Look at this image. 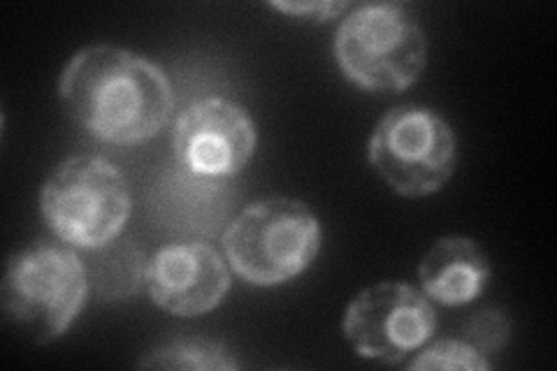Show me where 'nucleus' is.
<instances>
[{"label": "nucleus", "mask_w": 557, "mask_h": 371, "mask_svg": "<svg viewBox=\"0 0 557 371\" xmlns=\"http://www.w3.org/2000/svg\"><path fill=\"white\" fill-rule=\"evenodd\" d=\"M59 96L86 133L114 147L156 137L174 108L165 70L112 45L79 49L63 70Z\"/></svg>", "instance_id": "1"}, {"label": "nucleus", "mask_w": 557, "mask_h": 371, "mask_svg": "<svg viewBox=\"0 0 557 371\" xmlns=\"http://www.w3.org/2000/svg\"><path fill=\"white\" fill-rule=\"evenodd\" d=\"M89 290V270L77 249L38 239L8 260L0 302L28 339L47 344L77 321Z\"/></svg>", "instance_id": "2"}, {"label": "nucleus", "mask_w": 557, "mask_h": 371, "mask_svg": "<svg viewBox=\"0 0 557 371\" xmlns=\"http://www.w3.org/2000/svg\"><path fill=\"white\" fill-rule=\"evenodd\" d=\"M321 221L293 198L251 202L228 225L223 249L231 268L253 286H278L300 276L317 260Z\"/></svg>", "instance_id": "3"}, {"label": "nucleus", "mask_w": 557, "mask_h": 371, "mask_svg": "<svg viewBox=\"0 0 557 371\" xmlns=\"http://www.w3.org/2000/svg\"><path fill=\"white\" fill-rule=\"evenodd\" d=\"M133 200L121 170L102 156H73L47 176L40 211L63 244L94 251L126 227Z\"/></svg>", "instance_id": "4"}, {"label": "nucleus", "mask_w": 557, "mask_h": 371, "mask_svg": "<svg viewBox=\"0 0 557 371\" xmlns=\"http://www.w3.org/2000/svg\"><path fill=\"white\" fill-rule=\"evenodd\" d=\"M335 59L364 91H405L428 65V38L405 5H360L337 28Z\"/></svg>", "instance_id": "5"}, {"label": "nucleus", "mask_w": 557, "mask_h": 371, "mask_svg": "<svg viewBox=\"0 0 557 371\" xmlns=\"http://www.w3.org/2000/svg\"><path fill=\"white\" fill-rule=\"evenodd\" d=\"M368 158L386 186L405 198L442 190L458 165V139L450 123L418 104H399L376 123Z\"/></svg>", "instance_id": "6"}, {"label": "nucleus", "mask_w": 557, "mask_h": 371, "mask_svg": "<svg viewBox=\"0 0 557 371\" xmlns=\"http://www.w3.org/2000/svg\"><path fill=\"white\" fill-rule=\"evenodd\" d=\"M437 323V309L421 288L381 281L354 297L342 332L360 358L399 364L434 337Z\"/></svg>", "instance_id": "7"}, {"label": "nucleus", "mask_w": 557, "mask_h": 371, "mask_svg": "<svg viewBox=\"0 0 557 371\" xmlns=\"http://www.w3.org/2000/svg\"><path fill=\"white\" fill-rule=\"evenodd\" d=\"M258 147L256 123L242 104L205 98L177 119L172 149L177 163L198 176H233L249 165Z\"/></svg>", "instance_id": "8"}, {"label": "nucleus", "mask_w": 557, "mask_h": 371, "mask_svg": "<svg viewBox=\"0 0 557 371\" xmlns=\"http://www.w3.org/2000/svg\"><path fill=\"white\" fill-rule=\"evenodd\" d=\"M145 286L156 307L194 318L214 311L231 290L223 256L205 242L168 244L147 262Z\"/></svg>", "instance_id": "9"}, {"label": "nucleus", "mask_w": 557, "mask_h": 371, "mask_svg": "<svg viewBox=\"0 0 557 371\" xmlns=\"http://www.w3.org/2000/svg\"><path fill=\"white\" fill-rule=\"evenodd\" d=\"M421 290L444 307H465L483 293L491 279V260L469 237H444L423 256Z\"/></svg>", "instance_id": "10"}, {"label": "nucleus", "mask_w": 557, "mask_h": 371, "mask_svg": "<svg viewBox=\"0 0 557 371\" xmlns=\"http://www.w3.org/2000/svg\"><path fill=\"white\" fill-rule=\"evenodd\" d=\"M89 253V262H84L86 270H89L91 286L100 299H108V302L128 299L145 284L149 260H145L143 251L135 244L119 242L116 237L114 242Z\"/></svg>", "instance_id": "11"}, {"label": "nucleus", "mask_w": 557, "mask_h": 371, "mask_svg": "<svg viewBox=\"0 0 557 371\" xmlns=\"http://www.w3.org/2000/svg\"><path fill=\"white\" fill-rule=\"evenodd\" d=\"M143 369H174V371H219L237 369L239 362L233 358L223 342L214 339H177L168 342L137 362Z\"/></svg>", "instance_id": "12"}, {"label": "nucleus", "mask_w": 557, "mask_h": 371, "mask_svg": "<svg viewBox=\"0 0 557 371\" xmlns=\"http://www.w3.org/2000/svg\"><path fill=\"white\" fill-rule=\"evenodd\" d=\"M491 367V360L465 339L428 342L421 350H416V358L409 362L411 371H487Z\"/></svg>", "instance_id": "13"}, {"label": "nucleus", "mask_w": 557, "mask_h": 371, "mask_svg": "<svg viewBox=\"0 0 557 371\" xmlns=\"http://www.w3.org/2000/svg\"><path fill=\"white\" fill-rule=\"evenodd\" d=\"M509 334H511L509 318L495 309L474 313L465 325V342L479 348L485 358L499 353L504 344L509 342Z\"/></svg>", "instance_id": "14"}, {"label": "nucleus", "mask_w": 557, "mask_h": 371, "mask_svg": "<svg viewBox=\"0 0 557 371\" xmlns=\"http://www.w3.org/2000/svg\"><path fill=\"white\" fill-rule=\"evenodd\" d=\"M272 8L276 12L300 16V20L325 22L339 16L348 8V3H325V0H319V3H272Z\"/></svg>", "instance_id": "15"}]
</instances>
